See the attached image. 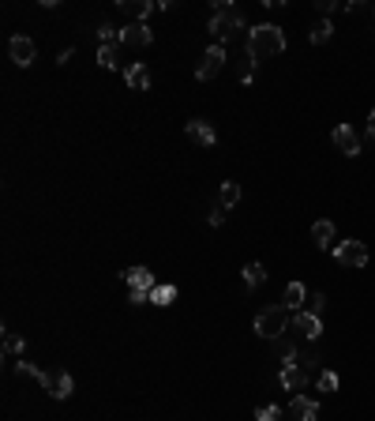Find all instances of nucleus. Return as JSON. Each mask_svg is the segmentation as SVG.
<instances>
[{"label":"nucleus","mask_w":375,"mask_h":421,"mask_svg":"<svg viewBox=\"0 0 375 421\" xmlns=\"http://www.w3.org/2000/svg\"><path fill=\"white\" fill-rule=\"evenodd\" d=\"M282 49H285L282 27H274V23H263V27H252V30H248V53H252L255 60L278 57Z\"/></svg>","instance_id":"nucleus-1"},{"label":"nucleus","mask_w":375,"mask_h":421,"mask_svg":"<svg viewBox=\"0 0 375 421\" xmlns=\"http://www.w3.org/2000/svg\"><path fill=\"white\" fill-rule=\"evenodd\" d=\"M244 27V19H241V8L237 4H229V0H214V15H210V34L218 38V45L226 42L233 30H241Z\"/></svg>","instance_id":"nucleus-2"},{"label":"nucleus","mask_w":375,"mask_h":421,"mask_svg":"<svg viewBox=\"0 0 375 421\" xmlns=\"http://www.w3.org/2000/svg\"><path fill=\"white\" fill-rule=\"evenodd\" d=\"M285 331H289V308L285 305H270V308H263L259 316H255V335L259 339H282Z\"/></svg>","instance_id":"nucleus-3"},{"label":"nucleus","mask_w":375,"mask_h":421,"mask_svg":"<svg viewBox=\"0 0 375 421\" xmlns=\"http://www.w3.org/2000/svg\"><path fill=\"white\" fill-rule=\"evenodd\" d=\"M334 260H338L341 267H364L368 264V244L364 241H341V244H334Z\"/></svg>","instance_id":"nucleus-4"},{"label":"nucleus","mask_w":375,"mask_h":421,"mask_svg":"<svg viewBox=\"0 0 375 421\" xmlns=\"http://www.w3.org/2000/svg\"><path fill=\"white\" fill-rule=\"evenodd\" d=\"M221 68H226V45H218V42H214L210 49L203 53V60H199V68H195V79H214Z\"/></svg>","instance_id":"nucleus-5"},{"label":"nucleus","mask_w":375,"mask_h":421,"mask_svg":"<svg viewBox=\"0 0 375 421\" xmlns=\"http://www.w3.org/2000/svg\"><path fill=\"white\" fill-rule=\"evenodd\" d=\"M8 53H12V60L19 68H30V65H34V57H38V45L30 42L27 34H15L12 42H8Z\"/></svg>","instance_id":"nucleus-6"},{"label":"nucleus","mask_w":375,"mask_h":421,"mask_svg":"<svg viewBox=\"0 0 375 421\" xmlns=\"http://www.w3.org/2000/svg\"><path fill=\"white\" fill-rule=\"evenodd\" d=\"M154 42V30L147 27V23H128L121 30V45H132V49H147V45Z\"/></svg>","instance_id":"nucleus-7"},{"label":"nucleus","mask_w":375,"mask_h":421,"mask_svg":"<svg viewBox=\"0 0 375 421\" xmlns=\"http://www.w3.org/2000/svg\"><path fill=\"white\" fill-rule=\"evenodd\" d=\"M278 380H282V387H285V391H304V387H308V380H312V372H308L304 365L289 361V365L282 369V376H278Z\"/></svg>","instance_id":"nucleus-8"},{"label":"nucleus","mask_w":375,"mask_h":421,"mask_svg":"<svg viewBox=\"0 0 375 421\" xmlns=\"http://www.w3.org/2000/svg\"><path fill=\"white\" fill-rule=\"evenodd\" d=\"M330 139H334V147L341 150V155H349V158H356L361 155V136H356L349 124H338V128L330 132Z\"/></svg>","instance_id":"nucleus-9"},{"label":"nucleus","mask_w":375,"mask_h":421,"mask_svg":"<svg viewBox=\"0 0 375 421\" xmlns=\"http://www.w3.org/2000/svg\"><path fill=\"white\" fill-rule=\"evenodd\" d=\"M293 331H300V335H304L308 343H315V339L323 335V316H312V312H297V316H293Z\"/></svg>","instance_id":"nucleus-10"},{"label":"nucleus","mask_w":375,"mask_h":421,"mask_svg":"<svg viewBox=\"0 0 375 421\" xmlns=\"http://www.w3.org/2000/svg\"><path fill=\"white\" fill-rule=\"evenodd\" d=\"M289 414H293V421H319V402L308 399V395H293Z\"/></svg>","instance_id":"nucleus-11"},{"label":"nucleus","mask_w":375,"mask_h":421,"mask_svg":"<svg viewBox=\"0 0 375 421\" xmlns=\"http://www.w3.org/2000/svg\"><path fill=\"white\" fill-rule=\"evenodd\" d=\"M282 305L289 308L293 316H297V312H304V305H308V286H304V282H289V286H285Z\"/></svg>","instance_id":"nucleus-12"},{"label":"nucleus","mask_w":375,"mask_h":421,"mask_svg":"<svg viewBox=\"0 0 375 421\" xmlns=\"http://www.w3.org/2000/svg\"><path fill=\"white\" fill-rule=\"evenodd\" d=\"M124 282L132 286V290H139V293H150L154 290V271H147V267H128L124 271Z\"/></svg>","instance_id":"nucleus-13"},{"label":"nucleus","mask_w":375,"mask_h":421,"mask_svg":"<svg viewBox=\"0 0 375 421\" xmlns=\"http://www.w3.org/2000/svg\"><path fill=\"white\" fill-rule=\"evenodd\" d=\"M188 139L199 143V147H210V143L218 139V132H214L210 124L203 121V117H195V121H188Z\"/></svg>","instance_id":"nucleus-14"},{"label":"nucleus","mask_w":375,"mask_h":421,"mask_svg":"<svg viewBox=\"0 0 375 421\" xmlns=\"http://www.w3.org/2000/svg\"><path fill=\"white\" fill-rule=\"evenodd\" d=\"M15 369H19L23 376L38 380V384H42V391H49V395H53V384H57V376H49L45 369H38V365H30V361H15Z\"/></svg>","instance_id":"nucleus-15"},{"label":"nucleus","mask_w":375,"mask_h":421,"mask_svg":"<svg viewBox=\"0 0 375 421\" xmlns=\"http://www.w3.org/2000/svg\"><path fill=\"white\" fill-rule=\"evenodd\" d=\"M124 83L132 87V91H150V71L135 60V65H128L124 68Z\"/></svg>","instance_id":"nucleus-16"},{"label":"nucleus","mask_w":375,"mask_h":421,"mask_svg":"<svg viewBox=\"0 0 375 421\" xmlns=\"http://www.w3.org/2000/svg\"><path fill=\"white\" fill-rule=\"evenodd\" d=\"M117 8H121V12H124V15H132V19H139V23H147V15H150V12H154V8H158V4H150V0H121V4H117Z\"/></svg>","instance_id":"nucleus-17"},{"label":"nucleus","mask_w":375,"mask_h":421,"mask_svg":"<svg viewBox=\"0 0 375 421\" xmlns=\"http://www.w3.org/2000/svg\"><path fill=\"white\" fill-rule=\"evenodd\" d=\"M237 203H241V185H237V181H226V185L218 188V207L221 211H233Z\"/></svg>","instance_id":"nucleus-18"},{"label":"nucleus","mask_w":375,"mask_h":421,"mask_svg":"<svg viewBox=\"0 0 375 421\" xmlns=\"http://www.w3.org/2000/svg\"><path fill=\"white\" fill-rule=\"evenodd\" d=\"M237 76H241V83H252V76H255V57L248 53V45L237 53Z\"/></svg>","instance_id":"nucleus-19"},{"label":"nucleus","mask_w":375,"mask_h":421,"mask_svg":"<svg viewBox=\"0 0 375 421\" xmlns=\"http://www.w3.org/2000/svg\"><path fill=\"white\" fill-rule=\"evenodd\" d=\"M312 237H315V244H319V249H330V244H334V222L319 218L315 226H312Z\"/></svg>","instance_id":"nucleus-20"},{"label":"nucleus","mask_w":375,"mask_h":421,"mask_svg":"<svg viewBox=\"0 0 375 421\" xmlns=\"http://www.w3.org/2000/svg\"><path fill=\"white\" fill-rule=\"evenodd\" d=\"M150 301H154V305H173V301H177V286H173V282H158L154 290H150Z\"/></svg>","instance_id":"nucleus-21"},{"label":"nucleus","mask_w":375,"mask_h":421,"mask_svg":"<svg viewBox=\"0 0 375 421\" xmlns=\"http://www.w3.org/2000/svg\"><path fill=\"white\" fill-rule=\"evenodd\" d=\"M263 282H267V267H263L259 260H252V264L244 267V286L255 290V286H263Z\"/></svg>","instance_id":"nucleus-22"},{"label":"nucleus","mask_w":375,"mask_h":421,"mask_svg":"<svg viewBox=\"0 0 375 421\" xmlns=\"http://www.w3.org/2000/svg\"><path fill=\"white\" fill-rule=\"evenodd\" d=\"M75 391V380H71V372H57V384H53V399H68V395Z\"/></svg>","instance_id":"nucleus-23"},{"label":"nucleus","mask_w":375,"mask_h":421,"mask_svg":"<svg viewBox=\"0 0 375 421\" xmlns=\"http://www.w3.org/2000/svg\"><path fill=\"white\" fill-rule=\"evenodd\" d=\"M23 350H27V343H23L19 335H12V331H4V354L8 357H23Z\"/></svg>","instance_id":"nucleus-24"},{"label":"nucleus","mask_w":375,"mask_h":421,"mask_svg":"<svg viewBox=\"0 0 375 421\" xmlns=\"http://www.w3.org/2000/svg\"><path fill=\"white\" fill-rule=\"evenodd\" d=\"M315 387L319 391H338V376H334L330 369H319L315 372Z\"/></svg>","instance_id":"nucleus-25"},{"label":"nucleus","mask_w":375,"mask_h":421,"mask_svg":"<svg viewBox=\"0 0 375 421\" xmlns=\"http://www.w3.org/2000/svg\"><path fill=\"white\" fill-rule=\"evenodd\" d=\"M330 34H334V27L323 19V23H315V27H312V34H308V38H312L315 45H323V42H330Z\"/></svg>","instance_id":"nucleus-26"},{"label":"nucleus","mask_w":375,"mask_h":421,"mask_svg":"<svg viewBox=\"0 0 375 421\" xmlns=\"http://www.w3.org/2000/svg\"><path fill=\"white\" fill-rule=\"evenodd\" d=\"M323 308H326V297H323V290L308 293V305H304V312H312V316H323Z\"/></svg>","instance_id":"nucleus-27"},{"label":"nucleus","mask_w":375,"mask_h":421,"mask_svg":"<svg viewBox=\"0 0 375 421\" xmlns=\"http://www.w3.org/2000/svg\"><path fill=\"white\" fill-rule=\"evenodd\" d=\"M98 42L101 45H121V30H113L109 23H101V27H98Z\"/></svg>","instance_id":"nucleus-28"},{"label":"nucleus","mask_w":375,"mask_h":421,"mask_svg":"<svg viewBox=\"0 0 375 421\" xmlns=\"http://www.w3.org/2000/svg\"><path fill=\"white\" fill-rule=\"evenodd\" d=\"M98 65L101 68H117V45H98Z\"/></svg>","instance_id":"nucleus-29"},{"label":"nucleus","mask_w":375,"mask_h":421,"mask_svg":"<svg viewBox=\"0 0 375 421\" xmlns=\"http://www.w3.org/2000/svg\"><path fill=\"white\" fill-rule=\"evenodd\" d=\"M255 421H282V407H259Z\"/></svg>","instance_id":"nucleus-30"},{"label":"nucleus","mask_w":375,"mask_h":421,"mask_svg":"<svg viewBox=\"0 0 375 421\" xmlns=\"http://www.w3.org/2000/svg\"><path fill=\"white\" fill-rule=\"evenodd\" d=\"M297 365H304V369L312 372L315 365H319V354L315 350H297Z\"/></svg>","instance_id":"nucleus-31"},{"label":"nucleus","mask_w":375,"mask_h":421,"mask_svg":"<svg viewBox=\"0 0 375 421\" xmlns=\"http://www.w3.org/2000/svg\"><path fill=\"white\" fill-rule=\"evenodd\" d=\"M206 222H210V226H221V222H226V211H221L218 203H214V211L206 214Z\"/></svg>","instance_id":"nucleus-32"},{"label":"nucleus","mask_w":375,"mask_h":421,"mask_svg":"<svg viewBox=\"0 0 375 421\" xmlns=\"http://www.w3.org/2000/svg\"><path fill=\"white\" fill-rule=\"evenodd\" d=\"M315 8H319V12H323V15H330V12H338L341 4H338V0H319Z\"/></svg>","instance_id":"nucleus-33"},{"label":"nucleus","mask_w":375,"mask_h":421,"mask_svg":"<svg viewBox=\"0 0 375 421\" xmlns=\"http://www.w3.org/2000/svg\"><path fill=\"white\" fill-rule=\"evenodd\" d=\"M128 301H132V305H143V301H150V293H139V290H132V297H128Z\"/></svg>","instance_id":"nucleus-34"},{"label":"nucleus","mask_w":375,"mask_h":421,"mask_svg":"<svg viewBox=\"0 0 375 421\" xmlns=\"http://www.w3.org/2000/svg\"><path fill=\"white\" fill-rule=\"evenodd\" d=\"M368 136L375 139V109H372V113H368Z\"/></svg>","instance_id":"nucleus-35"}]
</instances>
